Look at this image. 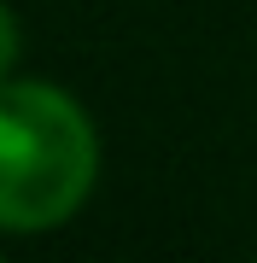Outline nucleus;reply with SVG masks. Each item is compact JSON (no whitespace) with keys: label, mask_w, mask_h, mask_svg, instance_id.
I'll use <instances>...</instances> for the list:
<instances>
[{"label":"nucleus","mask_w":257,"mask_h":263,"mask_svg":"<svg viewBox=\"0 0 257 263\" xmlns=\"http://www.w3.org/2000/svg\"><path fill=\"white\" fill-rule=\"evenodd\" d=\"M100 170L94 123L47 82H0V228L41 234L82 211Z\"/></svg>","instance_id":"nucleus-1"},{"label":"nucleus","mask_w":257,"mask_h":263,"mask_svg":"<svg viewBox=\"0 0 257 263\" xmlns=\"http://www.w3.org/2000/svg\"><path fill=\"white\" fill-rule=\"evenodd\" d=\"M12 59H18V18H12V6L0 0V82H6Z\"/></svg>","instance_id":"nucleus-2"}]
</instances>
